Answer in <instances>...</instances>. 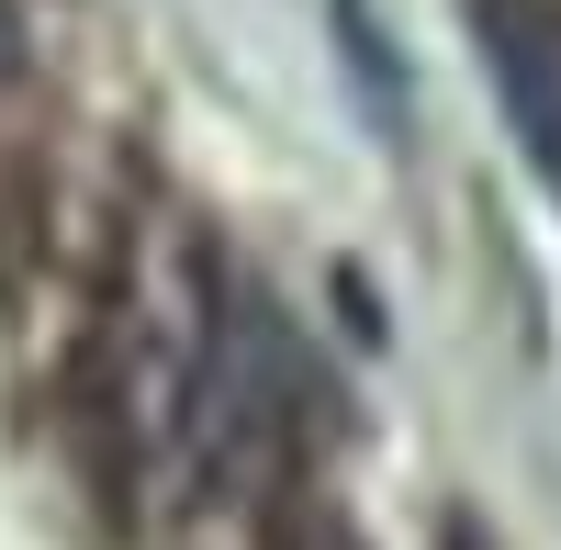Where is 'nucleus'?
Wrapping results in <instances>:
<instances>
[{"label": "nucleus", "instance_id": "2", "mask_svg": "<svg viewBox=\"0 0 561 550\" xmlns=\"http://www.w3.org/2000/svg\"><path fill=\"white\" fill-rule=\"evenodd\" d=\"M23 68V23H12V0H0V79Z\"/></svg>", "mask_w": 561, "mask_h": 550}, {"label": "nucleus", "instance_id": "1", "mask_svg": "<svg viewBox=\"0 0 561 550\" xmlns=\"http://www.w3.org/2000/svg\"><path fill=\"white\" fill-rule=\"evenodd\" d=\"M280 550H348V539H337V528H325V517H304V528H293V539H280Z\"/></svg>", "mask_w": 561, "mask_h": 550}, {"label": "nucleus", "instance_id": "3", "mask_svg": "<svg viewBox=\"0 0 561 550\" xmlns=\"http://www.w3.org/2000/svg\"><path fill=\"white\" fill-rule=\"evenodd\" d=\"M539 12H561V0H539Z\"/></svg>", "mask_w": 561, "mask_h": 550}]
</instances>
